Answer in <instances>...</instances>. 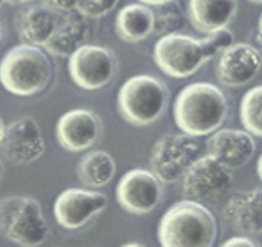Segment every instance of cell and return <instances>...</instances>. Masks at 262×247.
I'll use <instances>...</instances> for the list:
<instances>
[{
	"label": "cell",
	"instance_id": "6da1fadb",
	"mask_svg": "<svg viewBox=\"0 0 262 247\" xmlns=\"http://www.w3.org/2000/svg\"><path fill=\"white\" fill-rule=\"evenodd\" d=\"M228 100L216 85L198 82L184 87L174 102L177 126L188 135L205 136L222 126L228 115Z\"/></svg>",
	"mask_w": 262,
	"mask_h": 247
},
{
	"label": "cell",
	"instance_id": "7a4b0ae2",
	"mask_svg": "<svg viewBox=\"0 0 262 247\" xmlns=\"http://www.w3.org/2000/svg\"><path fill=\"white\" fill-rule=\"evenodd\" d=\"M218 235L215 216L203 203L184 199L166 211L159 225L163 247H211Z\"/></svg>",
	"mask_w": 262,
	"mask_h": 247
},
{
	"label": "cell",
	"instance_id": "3957f363",
	"mask_svg": "<svg viewBox=\"0 0 262 247\" xmlns=\"http://www.w3.org/2000/svg\"><path fill=\"white\" fill-rule=\"evenodd\" d=\"M52 64L40 46L21 43L9 50L0 62V83L8 92L29 97L51 82Z\"/></svg>",
	"mask_w": 262,
	"mask_h": 247
},
{
	"label": "cell",
	"instance_id": "277c9868",
	"mask_svg": "<svg viewBox=\"0 0 262 247\" xmlns=\"http://www.w3.org/2000/svg\"><path fill=\"white\" fill-rule=\"evenodd\" d=\"M168 104V91L159 78L148 74L131 77L118 94L121 118L136 126H147L161 118Z\"/></svg>",
	"mask_w": 262,
	"mask_h": 247
},
{
	"label": "cell",
	"instance_id": "5b68a950",
	"mask_svg": "<svg viewBox=\"0 0 262 247\" xmlns=\"http://www.w3.org/2000/svg\"><path fill=\"white\" fill-rule=\"evenodd\" d=\"M0 233L16 245L34 247L46 241L50 229L36 199L13 195L0 199Z\"/></svg>",
	"mask_w": 262,
	"mask_h": 247
},
{
	"label": "cell",
	"instance_id": "8992f818",
	"mask_svg": "<svg viewBox=\"0 0 262 247\" xmlns=\"http://www.w3.org/2000/svg\"><path fill=\"white\" fill-rule=\"evenodd\" d=\"M154 58L156 64L169 77L187 78L194 74L211 57L203 40L188 35H165L155 44Z\"/></svg>",
	"mask_w": 262,
	"mask_h": 247
},
{
	"label": "cell",
	"instance_id": "52a82bcc",
	"mask_svg": "<svg viewBox=\"0 0 262 247\" xmlns=\"http://www.w3.org/2000/svg\"><path fill=\"white\" fill-rule=\"evenodd\" d=\"M202 145L195 136L188 133H168L156 142L151 152L152 172L163 183H173L199 157Z\"/></svg>",
	"mask_w": 262,
	"mask_h": 247
},
{
	"label": "cell",
	"instance_id": "ba28073f",
	"mask_svg": "<svg viewBox=\"0 0 262 247\" xmlns=\"http://www.w3.org/2000/svg\"><path fill=\"white\" fill-rule=\"evenodd\" d=\"M233 186V175L211 154L198 157L182 177V193L199 203L218 201Z\"/></svg>",
	"mask_w": 262,
	"mask_h": 247
},
{
	"label": "cell",
	"instance_id": "9c48e42d",
	"mask_svg": "<svg viewBox=\"0 0 262 247\" xmlns=\"http://www.w3.org/2000/svg\"><path fill=\"white\" fill-rule=\"evenodd\" d=\"M117 70V59L109 49L95 44H83L70 56L71 78L85 91H98L112 80Z\"/></svg>",
	"mask_w": 262,
	"mask_h": 247
},
{
	"label": "cell",
	"instance_id": "30bf717a",
	"mask_svg": "<svg viewBox=\"0 0 262 247\" xmlns=\"http://www.w3.org/2000/svg\"><path fill=\"white\" fill-rule=\"evenodd\" d=\"M161 181L154 172L136 168L125 173L117 187L119 204L131 214H147L160 203Z\"/></svg>",
	"mask_w": 262,
	"mask_h": 247
},
{
	"label": "cell",
	"instance_id": "8fae6325",
	"mask_svg": "<svg viewBox=\"0 0 262 247\" xmlns=\"http://www.w3.org/2000/svg\"><path fill=\"white\" fill-rule=\"evenodd\" d=\"M108 205L105 194L94 190L70 188L57 196L53 204L56 221L67 230H77L84 226Z\"/></svg>",
	"mask_w": 262,
	"mask_h": 247
},
{
	"label": "cell",
	"instance_id": "7c38bea8",
	"mask_svg": "<svg viewBox=\"0 0 262 247\" xmlns=\"http://www.w3.org/2000/svg\"><path fill=\"white\" fill-rule=\"evenodd\" d=\"M5 157L15 165H29L45 152V141L40 126L31 117H23L5 130L2 142Z\"/></svg>",
	"mask_w": 262,
	"mask_h": 247
},
{
	"label": "cell",
	"instance_id": "4fadbf2b",
	"mask_svg": "<svg viewBox=\"0 0 262 247\" xmlns=\"http://www.w3.org/2000/svg\"><path fill=\"white\" fill-rule=\"evenodd\" d=\"M262 67V55L249 43H233L224 50L216 63V77L226 87L248 84Z\"/></svg>",
	"mask_w": 262,
	"mask_h": 247
},
{
	"label": "cell",
	"instance_id": "5bb4252c",
	"mask_svg": "<svg viewBox=\"0 0 262 247\" xmlns=\"http://www.w3.org/2000/svg\"><path fill=\"white\" fill-rule=\"evenodd\" d=\"M102 123L94 111L88 109L70 110L59 118L56 135L59 145L71 152L91 148L99 139Z\"/></svg>",
	"mask_w": 262,
	"mask_h": 247
},
{
	"label": "cell",
	"instance_id": "9a60e30c",
	"mask_svg": "<svg viewBox=\"0 0 262 247\" xmlns=\"http://www.w3.org/2000/svg\"><path fill=\"white\" fill-rule=\"evenodd\" d=\"M207 148L209 154L231 171L241 168L252 159L256 144L248 131L223 129L210 136Z\"/></svg>",
	"mask_w": 262,
	"mask_h": 247
},
{
	"label": "cell",
	"instance_id": "2e32d148",
	"mask_svg": "<svg viewBox=\"0 0 262 247\" xmlns=\"http://www.w3.org/2000/svg\"><path fill=\"white\" fill-rule=\"evenodd\" d=\"M58 13L46 4H32L15 16V30L24 43L43 47L57 28Z\"/></svg>",
	"mask_w": 262,
	"mask_h": 247
},
{
	"label": "cell",
	"instance_id": "e0dca14e",
	"mask_svg": "<svg viewBox=\"0 0 262 247\" xmlns=\"http://www.w3.org/2000/svg\"><path fill=\"white\" fill-rule=\"evenodd\" d=\"M50 40L43 44L47 52L57 57H70L88 40L91 26L87 16L78 10L64 13Z\"/></svg>",
	"mask_w": 262,
	"mask_h": 247
},
{
	"label": "cell",
	"instance_id": "ac0fdd59",
	"mask_svg": "<svg viewBox=\"0 0 262 247\" xmlns=\"http://www.w3.org/2000/svg\"><path fill=\"white\" fill-rule=\"evenodd\" d=\"M223 215L229 225L244 234L262 233V188L233 196L225 205Z\"/></svg>",
	"mask_w": 262,
	"mask_h": 247
},
{
	"label": "cell",
	"instance_id": "d6986e66",
	"mask_svg": "<svg viewBox=\"0 0 262 247\" xmlns=\"http://www.w3.org/2000/svg\"><path fill=\"white\" fill-rule=\"evenodd\" d=\"M237 8V0H188V17L196 31L211 34L228 28Z\"/></svg>",
	"mask_w": 262,
	"mask_h": 247
},
{
	"label": "cell",
	"instance_id": "ffe728a7",
	"mask_svg": "<svg viewBox=\"0 0 262 247\" xmlns=\"http://www.w3.org/2000/svg\"><path fill=\"white\" fill-rule=\"evenodd\" d=\"M115 30L125 42H140L154 32L155 13L145 4L126 5L119 10Z\"/></svg>",
	"mask_w": 262,
	"mask_h": 247
},
{
	"label": "cell",
	"instance_id": "44dd1931",
	"mask_svg": "<svg viewBox=\"0 0 262 247\" xmlns=\"http://www.w3.org/2000/svg\"><path fill=\"white\" fill-rule=\"evenodd\" d=\"M117 166L108 152L102 150L91 151L80 159L77 166V174L84 186L102 188L114 178Z\"/></svg>",
	"mask_w": 262,
	"mask_h": 247
},
{
	"label": "cell",
	"instance_id": "7402d4cb",
	"mask_svg": "<svg viewBox=\"0 0 262 247\" xmlns=\"http://www.w3.org/2000/svg\"><path fill=\"white\" fill-rule=\"evenodd\" d=\"M240 120L248 132L262 138V85H256L244 95Z\"/></svg>",
	"mask_w": 262,
	"mask_h": 247
},
{
	"label": "cell",
	"instance_id": "603a6c76",
	"mask_svg": "<svg viewBox=\"0 0 262 247\" xmlns=\"http://www.w3.org/2000/svg\"><path fill=\"white\" fill-rule=\"evenodd\" d=\"M160 7V10L155 14L154 32L165 36L181 31L184 28V15L178 3L172 0Z\"/></svg>",
	"mask_w": 262,
	"mask_h": 247
},
{
	"label": "cell",
	"instance_id": "cb8c5ba5",
	"mask_svg": "<svg viewBox=\"0 0 262 247\" xmlns=\"http://www.w3.org/2000/svg\"><path fill=\"white\" fill-rule=\"evenodd\" d=\"M210 57H214L218 52L230 47L234 42V34L229 29H222L219 31L208 34L205 38H202Z\"/></svg>",
	"mask_w": 262,
	"mask_h": 247
},
{
	"label": "cell",
	"instance_id": "d4e9b609",
	"mask_svg": "<svg viewBox=\"0 0 262 247\" xmlns=\"http://www.w3.org/2000/svg\"><path fill=\"white\" fill-rule=\"evenodd\" d=\"M119 0H78L77 10L87 17H100L114 10Z\"/></svg>",
	"mask_w": 262,
	"mask_h": 247
},
{
	"label": "cell",
	"instance_id": "484cf974",
	"mask_svg": "<svg viewBox=\"0 0 262 247\" xmlns=\"http://www.w3.org/2000/svg\"><path fill=\"white\" fill-rule=\"evenodd\" d=\"M43 4L57 13H70V11L77 10L78 0H43Z\"/></svg>",
	"mask_w": 262,
	"mask_h": 247
},
{
	"label": "cell",
	"instance_id": "4316f807",
	"mask_svg": "<svg viewBox=\"0 0 262 247\" xmlns=\"http://www.w3.org/2000/svg\"><path fill=\"white\" fill-rule=\"evenodd\" d=\"M222 246L225 247H233V246H245V247H255L257 246V243L255 241L245 236H234L230 237L229 240H226L225 242L222 243Z\"/></svg>",
	"mask_w": 262,
	"mask_h": 247
},
{
	"label": "cell",
	"instance_id": "83f0119b",
	"mask_svg": "<svg viewBox=\"0 0 262 247\" xmlns=\"http://www.w3.org/2000/svg\"><path fill=\"white\" fill-rule=\"evenodd\" d=\"M146 5H155V7H160V5L166 4V3L172 2V0H140Z\"/></svg>",
	"mask_w": 262,
	"mask_h": 247
},
{
	"label": "cell",
	"instance_id": "f1b7e54d",
	"mask_svg": "<svg viewBox=\"0 0 262 247\" xmlns=\"http://www.w3.org/2000/svg\"><path fill=\"white\" fill-rule=\"evenodd\" d=\"M256 171H257V175L260 177V179L262 181V154L258 157L257 160V166H256Z\"/></svg>",
	"mask_w": 262,
	"mask_h": 247
},
{
	"label": "cell",
	"instance_id": "f546056e",
	"mask_svg": "<svg viewBox=\"0 0 262 247\" xmlns=\"http://www.w3.org/2000/svg\"><path fill=\"white\" fill-rule=\"evenodd\" d=\"M5 130H7V127H5L4 123H3V120L0 119V145H2L3 142V139H4V135H5Z\"/></svg>",
	"mask_w": 262,
	"mask_h": 247
},
{
	"label": "cell",
	"instance_id": "4dcf8cb0",
	"mask_svg": "<svg viewBox=\"0 0 262 247\" xmlns=\"http://www.w3.org/2000/svg\"><path fill=\"white\" fill-rule=\"evenodd\" d=\"M257 38H258V42L262 44V14L260 16V20H258V35H257Z\"/></svg>",
	"mask_w": 262,
	"mask_h": 247
},
{
	"label": "cell",
	"instance_id": "1f68e13d",
	"mask_svg": "<svg viewBox=\"0 0 262 247\" xmlns=\"http://www.w3.org/2000/svg\"><path fill=\"white\" fill-rule=\"evenodd\" d=\"M9 4H23V3H29L34 2V0H5Z\"/></svg>",
	"mask_w": 262,
	"mask_h": 247
},
{
	"label": "cell",
	"instance_id": "d6a6232c",
	"mask_svg": "<svg viewBox=\"0 0 262 247\" xmlns=\"http://www.w3.org/2000/svg\"><path fill=\"white\" fill-rule=\"evenodd\" d=\"M3 37V26H2V21H0V41H2Z\"/></svg>",
	"mask_w": 262,
	"mask_h": 247
},
{
	"label": "cell",
	"instance_id": "836d02e7",
	"mask_svg": "<svg viewBox=\"0 0 262 247\" xmlns=\"http://www.w3.org/2000/svg\"><path fill=\"white\" fill-rule=\"evenodd\" d=\"M251 3H256V4H262V0H249Z\"/></svg>",
	"mask_w": 262,
	"mask_h": 247
},
{
	"label": "cell",
	"instance_id": "e575fe53",
	"mask_svg": "<svg viewBox=\"0 0 262 247\" xmlns=\"http://www.w3.org/2000/svg\"><path fill=\"white\" fill-rule=\"evenodd\" d=\"M2 174H3V165L2 162H0V178H2Z\"/></svg>",
	"mask_w": 262,
	"mask_h": 247
}]
</instances>
